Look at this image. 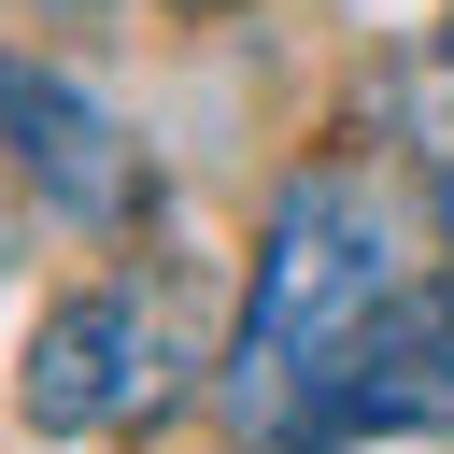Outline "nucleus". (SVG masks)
Instances as JSON below:
<instances>
[{
  "label": "nucleus",
  "mask_w": 454,
  "mask_h": 454,
  "mask_svg": "<svg viewBox=\"0 0 454 454\" xmlns=\"http://www.w3.org/2000/svg\"><path fill=\"white\" fill-rule=\"evenodd\" d=\"M0 170L57 213V227H128L142 213V142H128V114L85 85V71H57V57H0Z\"/></svg>",
  "instance_id": "4"
},
{
  "label": "nucleus",
  "mask_w": 454,
  "mask_h": 454,
  "mask_svg": "<svg viewBox=\"0 0 454 454\" xmlns=\"http://www.w3.org/2000/svg\"><path fill=\"white\" fill-rule=\"evenodd\" d=\"M440 43H454V28H440Z\"/></svg>",
  "instance_id": "7"
},
{
  "label": "nucleus",
  "mask_w": 454,
  "mask_h": 454,
  "mask_svg": "<svg viewBox=\"0 0 454 454\" xmlns=\"http://www.w3.org/2000/svg\"><path fill=\"white\" fill-rule=\"evenodd\" d=\"M426 213H440V227H454V142H440V156H426Z\"/></svg>",
  "instance_id": "5"
},
{
  "label": "nucleus",
  "mask_w": 454,
  "mask_h": 454,
  "mask_svg": "<svg viewBox=\"0 0 454 454\" xmlns=\"http://www.w3.org/2000/svg\"><path fill=\"white\" fill-rule=\"evenodd\" d=\"M355 440H454V284H397L284 426V454H355Z\"/></svg>",
  "instance_id": "2"
},
{
  "label": "nucleus",
  "mask_w": 454,
  "mask_h": 454,
  "mask_svg": "<svg viewBox=\"0 0 454 454\" xmlns=\"http://www.w3.org/2000/svg\"><path fill=\"white\" fill-rule=\"evenodd\" d=\"M0 255H14V213H0Z\"/></svg>",
  "instance_id": "6"
},
{
  "label": "nucleus",
  "mask_w": 454,
  "mask_h": 454,
  "mask_svg": "<svg viewBox=\"0 0 454 454\" xmlns=\"http://www.w3.org/2000/svg\"><path fill=\"white\" fill-rule=\"evenodd\" d=\"M14 411L43 440H114V426L170 411V326H156V298H128V284L57 298L28 326V355H14Z\"/></svg>",
  "instance_id": "3"
},
{
  "label": "nucleus",
  "mask_w": 454,
  "mask_h": 454,
  "mask_svg": "<svg viewBox=\"0 0 454 454\" xmlns=\"http://www.w3.org/2000/svg\"><path fill=\"white\" fill-rule=\"evenodd\" d=\"M411 284V255H397V199L369 184V170H298L284 199H270V241H255V298H241V326H227V440H255V454H284V426H298V397L340 369V340L383 312Z\"/></svg>",
  "instance_id": "1"
}]
</instances>
